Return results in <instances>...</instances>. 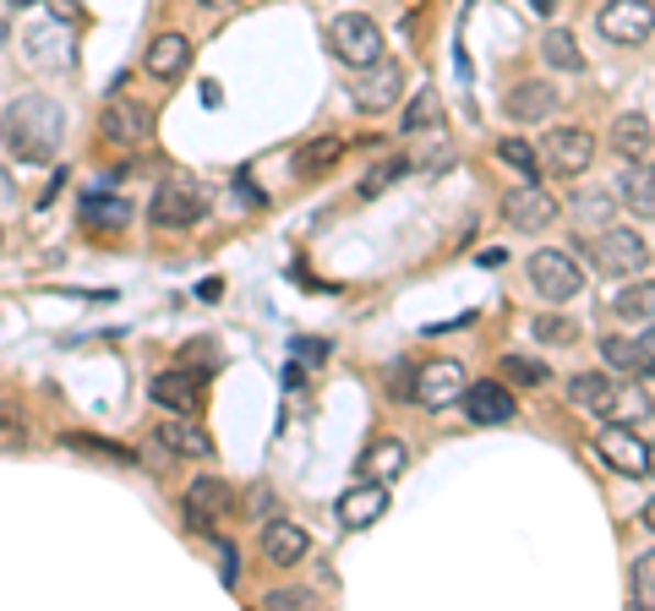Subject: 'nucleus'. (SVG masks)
Here are the masks:
<instances>
[{
	"instance_id": "4c0bfd02",
	"label": "nucleus",
	"mask_w": 655,
	"mask_h": 611,
	"mask_svg": "<svg viewBox=\"0 0 655 611\" xmlns=\"http://www.w3.org/2000/svg\"><path fill=\"white\" fill-rule=\"evenodd\" d=\"M213 557H219V585H224V590H235V579H241V574H235V546L213 535Z\"/></svg>"
},
{
	"instance_id": "7c9ffc66",
	"label": "nucleus",
	"mask_w": 655,
	"mask_h": 611,
	"mask_svg": "<svg viewBox=\"0 0 655 611\" xmlns=\"http://www.w3.org/2000/svg\"><path fill=\"white\" fill-rule=\"evenodd\" d=\"M497 158H502V164H513L524 180H535V175H541V158H535V148H530L524 137H502V143H497Z\"/></svg>"
},
{
	"instance_id": "37998d69",
	"label": "nucleus",
	"mask_w": 655,
	"mask_h": 611,
	"mask_svg": "<svg viewBox=\"0 0 655 611\" xmlns=\"http://www.w3.org/2000/svg\"><path fill=\"white\" fill-rule=\"evenodd\" d=\"M49 5H55V16H60V22H71V16H77V11H82V5H77V0H49Z\"/></svg>"
},
{
	"instance_id": "ea45409f",
	"label": "nucleus",
	"mask_w": 655,
	"mask_h": 611,
	"mask_svg": "<svg viewBox=\"0 0 655 611\" xmlns=\"http://www.w3.org/2000/svg\"><path fill=\"white\" fill-rule=\"evenodd\" d=\"M328 344L323 338H296V360H323Z\"/></svg>"
},
{
	"instance_id": "09e8293b",
	"label": "nucleus",
	"mask_w": 655,
	"mask_h": 611,
	"mask_svg": "<svg viewBox=\"0 0 655 611\" xmlns=\"http://www.w3.org/2000/svg\"><path fill=\"white\" fill-rule=\"evenodd\" d=\"M11 5H38V0H11Z\"/></svg>"
},
{
	"instance_id": "f3484780",
	"label": "nucleus",
	"mask_w": 655,
	"mask_h": 611,
	"mask_svg": "<svg viewBox=\"0 0 655 611\" xmlns=\"http://www.w3.org/2000/svg\"><path fill=\"white\" fill-rule=\"evenodd\" d=\"M388 513V486L382 480H360V486H349L344 497H338V519L349 524V530H366V524H377Z\"/></svg>"
},
{
	"instance_id": "a211bd4d",
	"label": "nucleus",
	"mask_w": 655,
	"mask_h": 611,
	"mask_svg": "<svg viewBox=\"0 0 655 611\" xmlns=\"http://www.w3.org/2000/svg\"><path fill=\"white\" fill-rule=\"evenodd\" d=\"M502 110H508V121L535 126V121H546V115L557 110V88H552V82H519V88L502 99Z\"/></svg>"
},
{
	"instance_id": "f257e3e1",
	"label": "nucleus",
	"mask_w": 655,
	"mask_h": 611,
	"mask_svg": "<svg viewBox=\"0 0 655 611\" xmlns=\"http://www.w3.org/2000/svg\"><path fill=\"white\" fill-rule=\"evenodd\" d=\"M60 137H66V110L44 93H22L0 115V143L22 164H49L60 153Z\"/></svg>"
},
{
	"instance_id": "c85d7f7f",
	"label": "nucleus",
	"mask_w": 655,
	"mask_h": 611,
	"mask_svg": "<svg viewBox=\"0 0 655 611\" xmlns=\"http://www.w3.org/2000/svg\"><path fill=\"white\" fill-rule=\"evenodd\" d=\"M502 382H513V388H546L552 382V366L546 360H530V355H502Z\"/></svg>"
},
{
	"instance_id": "de8ad7c7",
	"label": "nucleus",
	"mask_w": 655,
	"mask_h": 611,
	"mask_svg": "<svg viewBox=\"0 0 655 611\" xmlns=\"http://www.w3.org/2000/svg\"><path fill=\"white\" fill-rule=\"evenodd\" d=\"M5 38H11V27H5V22H0V44H5Z\"/></svg>"
},
{
	"instance_id": "393cba45",
	"label": "nucleus",
	"mask_w": 655,
	"mask_h": 611,
	"mask_svg": "<svg viewBox=\"0 0 655 611\" xmlns=\"http://www.w3.org/2000/svg\"><path fill=\"white\" fill-rule=\"evenodd\" d=\"M541 55H546V66H557V71H585V49H579V38H574L568 27H546Z\"/></svg>"
},
{
	"instance_id": "9d476101",
	"label": "nucleus",
	"mask_w": 655,
	"mask_h": 611,
	"mask_svg": "<svg viewBox=\"0 0 655 611\" xmlns=\"http://www.w3.org/2000/svg\"><path fill=\"white\" fill-rule=\"evenodd\" d=\"M230 513H235V486H230V480L197 475V480L186 486V519H191L197 530H213V524L230 519Z\"/></svg>"
},
{
	"instance_id": "6ab92c4d",
	"label": "nucleus",
	"mask_w": 655,
	"mask_h": 611,
	"mask_svg": "<svg viewBox=\"0 0 655 611\" xmlns=\"http://www.w3.org/2000/svg\"><path fill=\"white\" fill-rule=\"evenodd\" d=\"M655 338H651V327H640V338H601V355H607V366L612 371H634V377H651V360H655V349H651Z\"/></svg>"
},
{
	"instance_id": "4468645a",
	"label": "nucleus",
	"mask_w": 655,
	"mask_h": 611,
	"mask_svg": "<svg viewBox=\"0 0 655 611\" xmlns=\"http://www.w3.org/2000/svg\"><path fill=\"white\" fill-rule=\"evenodd\" d=\"M459 404H465L470 426H502V421H513V393L502 382H465Z\"/></svg>"
},
{
	"instance_id": "bb28decb",
	"label": "nucleus",
	"mask_w": 655,
	"mask_h": 611,
	"mask_svg": "<svg viewBox=\"0 0 655 611\" xmlns=\"http://www.w3.org/2000/svg\"><path fill=\"white\" fill-rule=\"evenodd\" d=\"M655 290L651 279H640V285H629V290H618L612 296V316H623V322H640V327H651V311H655Z\"/></svg>"
},
{
	"instance_id": "c9c22d12",
	"label": "nucleus",
	"mask_w": 655,
	"mask_h": 611,
	"mask_svg": "<svg viewBox=\"0 0 655 611\" xmlns=\"http://www.w3.org/2000/svg\"><path fill=\"white\" fill-rule=\"evenodd\" d=\"M404 469V448L399 443H382L377 454L366 458V475H377V480H388V475H399Z\"/></svg>"
},
{
	"instance_id": "a18cd8bd",
	"label": "nucleus",
	"mask_w": 655,
	"mask_h": 611,
	"mask_svg": "<svg viewBox=\"0 0 655 611\" xmlns=\"http://www.w3.org/2000/svg\"><path fill=\"white\" fill-rule=\"evenodd\" d=\"M5 197H11V175H0V202H5Z\"/></svg>"
},
{
	"instance_id": "423d86ee",
	"label": "nucleus",
	"mask_w": 655,
	"mask_h": 611,
	"mask_svg": "<svg viewBox=\"0 0 655 611\" xmlns=\"http://www.w3.org/2000/svg\"><path fill=\"white\" fill-rule=\"evenodd\" d=\"M596 454L607 458L618 475H634V480L651 475V443H645V432H634V426H601V432H596Z\"/></svg>"
},
{
	"instance_id": "cd10ccee",
	"label": "nucleus",
	"mask_w": 655,
	"mask_h": 611,
	"mask_svg": "<svg viewBox=\"0 0 655 611\" xmlns=\"http://www.w3.org/2000/svg\"><path fill=\"white\" fill-rule=\"evenodd\" d=\"M338 153H344L338 137H312V143H301V148H296V169H301V175H323V169L338 164Z\"/></svg>"
},
{
	"instance_id": "aec40b11",
	"label": "nucleus",
	"mask_w": 655,
	"mask_h": 611,
	"mask_svg": "<svg viewBox=\"0 0 655 611\" xmlns=\"http://www.w3.org/2000/svg\"><path fill=\"white\" fill-rule=\"evenodd\" d=\"M612 148L623 153L629 164H651V148H655V132H651V115H618L612 126Z\"/></svg>"
},
{
	"instance_id": "39448f33",
	"label": "nucleus",
	"mask_w": 655,
	"mask_h": 611,
	"mask_svg": "<svg viewBox=\"0 0 655 611\" xmlns=\"http://www.w3.org/2000/svg\"><path fill=\"white\" fill-rule=\"evenodd\" d=\"M530 285H535L546 301H574V296L585 290V274H579V263H574L568 252L541 246V252L530 257Z\"/></svg>"
},
{
	"instance_id": "49530a36",
	"label": "nucleus",
	"mask_w": 655,
	"mask_h": 611,
	"mask_svg": "<svg viewBox=\"0 0 655 611\" xmlns=\"http://www.w3.org/2000/svg\"><path fill=\"white\" fill-rule=\"evenodd\" d=\"M530 5H535V11H552V0H530Z\"/></svg>"
},
{
	"instance_id": "1a4fd4ad",
	"label": "nucleus",
	"mask_w": 655,
	"mask_h": 611,
	"mask_svg": "<svg viewBox=\"0 0 655 611\" xmlns=\"http://www.w3.org/2000/svg\"><path fill=\"white\" fill-rule=\"evenodd\" d=\"M465 366L459 360H426L421 371H415V382H410V393L426 404V410H448V404H459V393H465Z\"/></svg>"
},
{
	"instance_id": "4be33fe9",
	"label": "nucleus",
	"mask_w": 655,
	"mask_h": 611,
	"mask_svg": "<svg viewBox=\"0 0 655 611\" xmlns=\"http://www.w3.org/2000/svg\"><path fill=\"white\" fill-rule=\"evenodd\" d=\"M154 432H159V443H164V448H169L175 458H208V454H213L208 432H202V426H191L186 415H169V421H159Z\"/></svg>"
},
{
	"instance_id": "2f4dec72",
	"label": "nucleus",
	"mask_w": 655,
	"mask_h": 611,
	"mask_svg": "<svg viewBox=\"0 0 655 611\" xmlns=\"http://www.w3.org/2000/svg\"><path fill=\"white\" fill-rule=\"evenodd\" d=\"M404 175H410V158H382V164L360 180V197H382V191H388L393 180H404Z\"/></svg>"
},
{
	"instance_id": "58836bf2",
	"label": "nucleus",
	"mask_w": 655,
	"mask_h": 611,
	"mask_svg": "<svg viewBox=\"0 0 655 611\" xmlns=\"http://www.w3.org/2000/svg\"><path fill=\"white\" fill-rule=\"evenodd\" d=\"M651 579H655V568H651V552H645V557H640V607H651V601H655Z\"/></svg>"
},
{
	"instance_id": "e433bc0d",
	"label": "nucleus",
	"mask_w": 655,
	"mask_h": 611,
	"mask_svg": "<svg viewBox=\"0 0 655 611\" xmlns=\"http://www.w3.org/2000/svg\"><path fill=\"white\" fill-rule=\"evenodd\" d=\"M66 443H77V448H88V454L121 458V464H137V454H132V448H121V443H99V437H82V432H66Z\"/></svg>"
},
{
	"instance_id": "79ce46f5",
	"label": "nucleus",
	"mask_w": 655,
	"mask_h": 611,
	"mask_svg": "<svg viewBox=\"0 0 655 611\" xmlns=\"http://www.w3.org/2000/svg\"><path fill=\"white\" fill-rule=\"evenodd\" d=\"M579 208H585V219H607V197H585Z\"/></svg>"
},
{
	"instance_id": "0eeeda50",
	"label": "nucleus",
	"mask_w": 655,
	"mask_h": 611,
	"mask_svg": "<svg viewBox=\"0 0 655 611\" xmlns=\"http://www.w3.org/2000/svg\"><path fill=\"white\" fill-rule=\"evenodd\" d=\"M596 27L612 44H651V33H655L651 0H607L601 16H596Z\"/></svg>"
},
{
	"instance_id": "9b49d317",
	"label": "nucleus",
	"mask_w": 655,
	"mask_h": 611,
	"mask_svg": "<svg viewBox=\"0 0 655 611\" xmlns=\"http://www.w3.org/2000/svg\"><path fill=\"white\" fill-rule=\"evenodd\" d=\"M502 219H508L513 230H546V224L557 219V197H552L546 186L524 180V186H513V191L502 197Z\"/></svg>"
},
{
	"instance_id": "473e14b6",
	"label": "nucleus",
	"mask_w": 655,
	"mask_h": 611,
	"mask_svg": "<svg viewBox=\"0 0 655 611\" xmlns=\"http://www.w3.org/2000/svg\"><path fill=\"white\" fill-rule=\"evenodd\" d=\"M535 338H541V344H546V338H552V344H574V338H579V322H568V316H535Z\"/></svg>"
},
{
	"instance_id": "f704fd0d",
	"label": "nucleus",
	"mask_w": 655,
	"mask_h": 611,
	"mask_svg": "<svg viewBox=\"0 0 655 611\" xmlns=\"http://www.w3.org/2000/svg\"><path fill=\"white\" fill-rule=\"evenodd\" d=\"M22 432H27V421H22V404L0 399V448H16V443H22Z\"/></svg>"
},
{
	"instance_id": "2eb2a0df",
	"label": "nucleus",
	"mask_w": 655,
	"mask_h": 611,
	"mask_svg": "<svg viewBox=\"0 0 655 611\" xmlns=\"http://www.w3.org/2000/svg\"><path fill=\"white\" fill-rule=\"evenodd\" d=\"M148 399L169 410V415H197V404H202V377H191V371H159L154 382H148Z\"/></svg>"
},
{
	"instance_id": "72a5a7b5",
	"label": "nucleus",
	"mask_w": 655,
	"mask_h": 611,
	"mask_svg": "<svg viewBox=\"0 0 655 611\" xmlns=\"http://www.w3.org/2000/svg\"><path fill=\"white\" fill-rule=\"evenodd\" d=\"M263 611H318V596L312 590H274V596H263Z\"/></svg>"
},
{
	"instance_id": "a19ab883",
	"label": "nucleus",
	"mask_w": 655,
	"mask_h": 611,
	"mask_svg": "<svg viewBox=\"0 0 655 611\" xmlns=\"http://www.w3.org/2000/svg\"><path fill=\"white\" fill-rule=\"evenodd\" d=\"M476 263H481V268H502V263H508V252H502V246H487Z\"/></svg>"
},
{
	"instance_id": "b1692460",
	"label": "nucleus",
	"mask_w": 655,
	"mask_h": 611,
	"mask_svg": "<svg viewBox=\"0 0 655 611\" xmlns=\"http://www.w3.org/2000/svg\"><path fill=\"white\" fill-rule=\"evenodd\" d=\"M82 224H88L93 235H121V230L132 224V202H126V197H88V202H82Z\"/></svg>"
},
{
	"instance_id": "6e6552de",
	"label": "nucleus",
	"mask_w": 655,
	"mask_h": 611,
	"mask_svg": "<svg viewBox=\"0 0 655 611\" xmlns=\"http://www.w3.org/2000/svg\"><path fill=\"white\" fill-rule=\"evenodd\" d=\"M99 132H104V143H115V148H143V143L154 137V115H148L137 99H110L104 115H99Z\"/></svg>"
},
{
	"instance_id": "7ed1b4c3",
	"label": "nucleus",
	"mask_w": 655,
	"mask_h": 611,
	"mask_svg": "<svg viewBox=\"0 0 655 611\" xmlns=\"http://www.w3.org/2000/svg\"><path fill=\"white\" fill-rule=\"evenodd\" d=\"M535 158H546V169H552V175L579 180V175L596 164V137H590L585 126H552Z\"/></svg>"
},
{
	"instance_id": "a878e982",
	"label": "nucleus",
	"mask_w": 655,
	"mask_h": 611,
	"mask_svg": "<svg viewBox=\"0 0 655 611\" xmlns=\"http://www.w3.org/2000/svg\"><path fill=\"white\" fill-rule=\"evenodd\" d=\"M443 126V99H437V88H415V99L404 104V132L415 137V132H437Z\"/></svg>"
},
{
	"instance_id": "c03bdc74",
	"label": "nucleus",
	"mask_w": 655,
	"mask_h": 611,
	"mask_svg": "<svg viewBox=\"0 0 655 611\" xmlns=\"http://www.w3.org/2000/svg\"><path fill=\"white\" fill-rule=\"evenodd\" d=\"M197 5H208V11H224V5H241V0H197Z\"/></svg>"
},
{
	"instance_id": "f8f14e48",
	"label": "nucleus",
	"mask_w": 655,
	"mask_h": 611,
	"mask_svg": "<svg viewBox=\"0 0 655 611\" xmlns=\"http://www.w3.org/2000/svg\"><path fill=\"white\" fill-rule=\"evenodd\" d=\"M596 263H601L607 274H645V268H651V241L634 235V230H601Z\"/></svg>"
},
{
	"instance_id": "dca6fc26",
	"label": "nucleus",
	"mask_w": 655,
	"mask_h": 611,
	"mask_svg": "<svg viewBox=\"0 0 655 611\" xmlns=\"http://www.w3.org/2000/svg\"><path fill=\"white\" fill-rule=\"evenodd\" d=\"M307 552H312V541H307V530L296 519H268V530H263V563L296 568Z\"/></svg>"
},
{
	"instance_id": "ddd939ff",
	"label": "nucleus",
	"mask_w": 655,
	"mask_h": 611,
	"mask_svg": "<svg viewBox=\"0 0 655 611\" xmlns=\"http://www.w3.org/2000/svg\"><path fill=\"white\" fill-rule=\"evenodd\" d=\"M568 404H574V410H585V415L612 421V415H618V404H623V388H618L607 371H579V377H568Z\"/></svg>"
},
{
	"instance_id": "20e7f679",
	"label": "nucleus",
	"mask_w": 655,
	"mask_h": 611,
	"mask_svg": "<svg viewBox=\"0 0 655 611\" xmlns=\"http://www.w3.org/2000/svg\"><path fill=\"white\" fill-rule=\"evenodd\" d=\"M148 219H154L159 230H197V224L208 219V197H202L191 180H164L159 191H154Z\"/></svg>"
},
{
	"instance_id": "412c9836",
	"label": "nucleus",
	"mask_w": 655,
	"mask_h": 611,
	"mask_svg": "<svg viewBox=\"0 0 655 611\" xmlns=\"http://www.w3.org/2000/svg\"><path fill=\"white\" fill-rule=\"evenodd\" d=\"M366 71H371V77H366V82H355V104H360V110H388V104L399 99V88H404L399 66H382V60H371Z\"/></svg>"
},
{
	"instance_id": "c756f323",
	"label": "nucleus",
	"mask_w": 655,
	"mask_h": 611,
	"mask_svg": "<svg viewBox=\"0 0 655 611\" xmlns=\"http://www.w3.org/2000/svg\"><path fill=\"white\" fill-rule=\"evenodd\" d=\"M623 197H629V208H634L640 219H651V213H655V197H651V164H634V169L623 175Z\"/></svg>"
},
{
	"instance_id": "5701e85b",
	"label": "nucleus",
	"mask_w": 655,
	"mask_h": 611,
	"mask_svg": "<svg viewBox=\"0 0 655 611\" xmlns=\"http://www.w3.org/2000/svg\"><path fill=\"white\" fill-rule=\"evenodd\" d=\"M154 77H180L186 66H191V38L186 33H159L154 44H148V60H143Z\"/></svg>"
},
{
	"instance_id": "f03ea898",
	"label": "nucleus",
	"mask_w": 655,
	"mask_h": 611,
	"mask_svg": "<svg viewBox=\"0 0 655 611\" xmlns=\"http://www.w3.org/2000/svg\"><path fill=\"white\" fill-rule=\"evenodd\" d=\"M328 44H333V55L344 60V66H371V60H382V27L371 22V16H360V11H344V16H333L328 22Z\"/></svg>"
}]
</instances>
